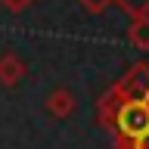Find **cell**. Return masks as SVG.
I'll return each mask as SVG.
<instances>
[{"label": "cell", "instance_id": "cell-2", "mask_svg": "<svg viewBox=\"0 0 149 149\" xmlns=\"http://www.w3.org/2000/svg\"><path fill=\"white\" fill-rule=\"evenodd\" d=\"M121 100H149V62H137L112 84Z\"/></svg>", "mask_w": 149, "mask_h": 149}, {"label": "cell", "instance_id": "cell-8", "mask_svg": "<svg viewBox=\"0 0 149 149\" xmlns=\"http://www.w3.org/2000/svg\"><path fill=\"white\" fill-rule=\"evenodd\" d=\"M115 149H149V130L140 134V137H134V140H118Z\"/></svg>", "mask_w": 149, "mask_h": 149}, {"label": "cell", "instance_id": "cell-5", "mask_svg": "<svg viewBox=\"0 0 149 149\" xmlns=\"http://www.w3.org/2000/svg\"><path fill=\"white\" fill-rule=\"evenodd\" d=\"M127 40L137 47V50H149V16H130Z\"/></svg>", "mask_w": 149, "mask_h": 149}, {"label": "cell", "instance_id": "cell-6", "mask_svg": "<svg viewBox=\"0 0 149 149\" xmlns=\"http://www.w3.org/2000/svg\"><path fill=\"white\" fill-rule=\"evenodd\" d=\"M115 6L127 16H149V0H115Z\"/></svg>", "mask_w": 149, "mask_h": 149}, {"label": "cell", "instance_id": "cell-1", "mask_svg": "<svg viewBox=\"0 0 149 149\" xmlns=\"http://www.w3.org/2000/svg\"><path fill=\"white\" fill-rule=\"evenodd\" d=\"M146 130H149V100H124L112 121L115 140H134Z\"/></svg>", "mask_w": 149, "mask_h": 149}, {"label": "cell", "instance_id": "cell-3", "mask_svg": "<svg viewBox=\"0 0 149 149\" xmlns=\"http://www.w3.org/2000/svg\"><path fill=\"white\" fill-rule=\"evenodd\" d=\"M44 106H47V112H50L53 118H68V115L78 109V102H74V93L68 90V87H59V90L47 93Z\"/></svg>", "mask_w": 149, "mask_h": 149}, {"label": "cell", "instance_id": "cell-4", "mask_svg": "<svg viewBox=\"0 0 149 149\" xmlns=\"http://www.w3.org/2000/svg\"><path fill=\"white\" fill-rule=\"evenodd\" d=\"M22 78H25V62H22L16 53L0 56V84H3V87H16Z\"/></svg>", "mask_w": 149, "mask_h": 149}, {"label": "cell", "instance_id": "cell-7", "mask_svg": "<svg viewBox=\"0 0 149 149\" xmlns=\"http://www.w3.org/2000/svg\"><path fill=\"white\" fill-rule=\"evenodd\" d=\"M78 3H81L84 13H90V16H102V13H106L115 0H78Z\"/></svg>", "mask_w": 149, "mask_h": 149}, {"label": "cell", "instance_id": "cell-9", "mask_svg": "<svg viewBox=\"0 0 149 149\" xmlns=\"http://www.w3.org/2000/svg\"><path fill=\"white\" fill-rule=\"evenodd\" d=\"M0 3H3L9 13H22V9H28L31 3H34V0H0Z\"/></svg>", "mask_w": 149, "mask_h": 149}]
</instances>
